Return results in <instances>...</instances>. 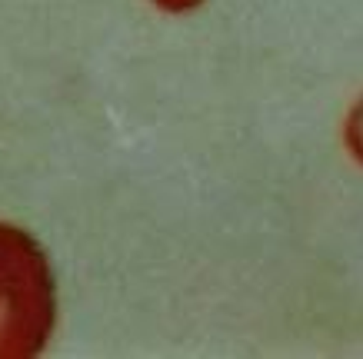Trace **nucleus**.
Returning a JSON list of instances; mask_svg holds the SVG:
<instances>
[{
    "instance_id": "obj_1",
    "label": "nucleus",
    "mask_w": 363,
    "mask_h": 359,
    "mask_svg": "<svg viewBox=\"0 0 363 359\" xmlns=\"http://www.w3.org/2000/svg\"><path fill=\"white\" fill-rule=\"evenodd\" d=\"M57 326V280L44 246L0 220V359L40 356Z\"/></svg>"
},
{
    "instance_id": "obj_2",
    "label": "nucleus",
    "mask_w": 363,
    "mask_h": 359,
    "mask_svg": "<svg viewBox=\"0 0 363 359\" xmlns=\"http://www.w3.org/2000/svg\"><path fill=\"white\" fill-rule=\"evenodd\" d=\"M343 147H347L353 164L363 166V93L347 110V120H343Z\"/></svg>"
},
{
    "instance_id": "obj_3",
    "label": "nucleus",
    "mask_w": 363,
    "mask_h": 359,
    "mask_svg": "<svg viewBox=\"0 0 363 359\" xmlns=\"http://www.w3.org/2000/svg\"><path fill=\"white\" fill-rule=\"evenodd\" d=\"M150 4H154L157 11L180 17V13H190V11H197V7H203L207 0H150Z\"/></svg>"
}]
</instances>
